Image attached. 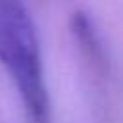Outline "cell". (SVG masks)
Wrapping results in <instances>:
<instances>
[{
    "label": "cell",
    "instance_id": "obj_1",
    "mask_svg": "<svg viewBox=\"0 0 123 123\" xmlns=\"http://www.w3.org/2000/svg\"><path fill=\"white\" fill-rule=\"evenodd\" d=\"M0 65L33 123H48L50 98L37 25L21 0H0Z\"/></svg>",
    "mask_w": 123,
    "mask_h": 123
},
{
    "label": "cell",
    "instance_id": "obj_2",
    "mask_svg": "<svg viewBox=\"0 0 123 123\" xmlns=\"http://www.w3.org/2000/svg\"><path fill=\"white\" fill-rule=\"evenodd\" d=\"M71 33L75 37V40L79 42L81 50L96 63H104V48L100 42V37L94 29V23L90 21V17L77 10L71 15Z\"/></svg>",
    "mask_w": 123,
    "mask_h": 123
}]
</instances>
